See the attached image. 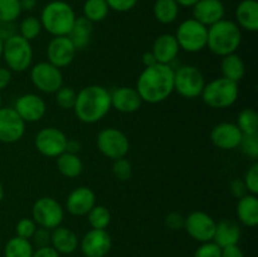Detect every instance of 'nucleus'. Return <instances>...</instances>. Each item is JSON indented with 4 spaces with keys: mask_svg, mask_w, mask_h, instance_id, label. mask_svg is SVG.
<instances>
[{
    "mask_svg": "<svg viewBox=\"0 0 258 257\" xmlns=\"http://www.w3.org/2000/svg\"><path fill=\"white\" fill-rule=\"evenodd\" d=\"M136 91L143 102L160 103L168 100L174 92V70L170 65L145 67L136 81Z\"/></svg>",
    "mask_w": 258,
    "mask_h": 257,
    "instance_id": "f257e3e1",
    "label": "nucleus"
},
{
    "mask_svg": "<svg viewBox=\"0 0 258 257\" xmlns=\"http://www.w3.org/2000/svg\"><path fill=\"white\" fill-rule=\"evenodd\" d=\"M76 116L85 123H96L111 110V92L100 85H90L77 92L75 103Z\"/></svg>",
    "mask_w": 258,
    "mask_h": 257,
    "instance_id": "f03ea898",
    "label": "nucleus"
},
{
    "mask_svg": "<svg viewBox=\"0 0 258 257\" xmlns=\"http://www.w3.org/2000/svg\"><path fill=\"white\" fill-rule=\"evenodd\" d=\"M241 43V28L233 20L222 19L208 27L207 48L218 57L236 53Z\"/></svg>",
    "mask_w": 258,
    "mask_h": 257,
    "instance_id": "7ed1b4c3",
    "label": "nucleus"
},
{
    "mask_svg": "<svg viewBox=\"0 0 258 257\" xmlns=\"http://www.w3.org/2000/svg\"><path fill=\"white\" fill-rule=\"evenodd\" d=\"M76 18L75 10L68 3L53 0L43 8L39 20L43 29L53 37H63L70 34Z\"/></svg>",
    "mask_w": 258,
    "mask_h": 257,
    "instance_id": "20e7f679",
    "label": "nucleus"
},
{
    "mask_svg": "<svg viewBox=\"0 0 258 257\" xmlns=\"http://www.w3.org/2000/svg\"><path fill=\"white\" fill-rule=\"evenodd\" d=\"M238 95V83L221 77L206 83L201 97L208 107L224 110L236 103Z\"/></svg>",
    "mask_w": 258,
    "mask_h": 257,
    "instance_id": "39448f33",
    "label": "nucleus"
},
{
    "mask_svg": "<svg viewBox=\"0 0 258 257\" xmlns=\"http://www.w3.org/2000/svg\"><path fill=\"white\" fill-rule=\"evenodd\" d=\"M3 58L8 68L13 72H24L30 68L33 62V48L29 40L22 35H12L4 40L3 47Z\"/></svg>",
    "mask_w": 258,
    "mask_h": 257,
    "instance_id": "423d86ee",
    "label": "nucleus"
},
{
    "mask_svg": "<svg viewBox=\"0 0 258 257\" xmlns=\"http://www.w3.org/2000/svg\"><path fill=\"white\" fill-rule=\"evenodd\" d=\"M179 48L188 53H198L207 48L208 28L194 18L183 20L175 33Z\"/></svg>",
    "mask_w": 258,
    "mask_h": 257,
    "instance_id": "0eeeda50",
    "label": "nucleus"
},
{
    "mask_svg": "<svg viewBox=\"0 0 258 257\" xmlns=\"http://www.w3.org/2000/svg\"><path fill=\"white\" fill-rule=\"evenodd\" d=\"M206 80L196 66H181L176 71H174V91L179 93L181 97L194 100L202 95Z\"/></svg>",
    "mask_w": 258,
    "mask_h": 257,
    "instance_id": "6e6552de",
    "label": "nucleus"
},
{
    "mask_svg": "<svg viewBox=\"0 0 258 257\" xmlns=\"http://www.w3.org/2000/svg\"><path fill=\"white\" fill-rule=\"evenodd\" d=\"M63 218L64 209L59 202L52 197H42L33 204L32 219L37 226L52 231L62 224Z\"/></svg>",
    "mask_w": 258,
    "mask_h": 257,
    "instance_id": "1a4fd4ad",
    "label": "nucleus"
},
{
    "mask_svg": "<svg viewBox=\"0 0 258 257\" xmlns=\"http://www.w3.org/2000/svg\"><path fill=\"white\" fill-rule=\"evenodd\" d=\"M96 144L102 155L106 158L116 159L125 158L130 150V141L123 131L116 127H106L98 133Z\"/></svg>",
    "mask_w": 258,
    "mask_h": 257,
    "instance_id": "9d476101",
    "label": "nucleus"
},
{
    "mask_svg": "<svg viewBox=\"0 0 258 257\" xmlns=\"http://www.w3.org/2000/svg\"><path fill=\"white\" fill-rule=\"evenodd\" d=\"M30 81L40 92L55 93L63 86V73L60 68L49 62H38L30 68Z\"/></svg>",
    "mask_w": 258,
    "mask_h": 257,
    "instance_id": "9b49d317",
    "label": "nucleus"
},
{
    "mask_svg": "<svg viewBox=\"0 0 258 257\" xmlns=\"http://www.w3.org/2000/svg\"><path fill=\"white\" fill-rule=\"evenodd\" d=\"M67 140V135L60 128L49 126L38 131L34 145L42 155L47 158H57L66 151Z\"/></svg>",
    "mask_w": 258,
    "mask_h": 257,
    "instance_id": "f8f14e48",
    "label": "nucleus"
},
{
    "mask_svg": "<svg viewBox=\"0 0 258 257\" xmlns=\"http://www.w3.org/2000/svg\"><path fill=\"white\" fill-rule=\"evenodd\" d=\"M216 224L217 222L208 213L196 211L191 212L188 217H185L184 229L191 238L201 242V243H204V242L213 241Z\"/></svg>",
    "mask_w": 258,
    "mask_h": 257,
    "instance_id": "ddd939ff",
    "label": "nucleus"
},
{
    "mask_svg": "<svg viewBox=\"0 0 258 257\" xmlns=\"http://www.w3.org/2000/svg\"><path fill=\"white\" fill-rule=\"evenodd\" d=\"M25 122L13 107H0V143L14 144L24 136Z\"/></svg>",
    "mask_w": 258,
    "mask_h": 257,
    "instance_id": "4468645a",
    "label": "nucleus"
},
{
    "mask_svg": "<svg viewBox=\"0 0 258 257\" xmlns=\"http://www.w3.org/2000/svg\"><path fill=\"white\" fill-rule=\"evenodd\" d=\"M18 115L22 117V120L27 122H37L44 117L47 112V103L35 93H24L19 96L15 101L14 107Z\"/></svg>",
    "mask_w": 258,
    "mask_h": 257,
    "instance_id": "2eb2a0df",
    "label": "nucleus"
},
{
    "mask_svg": "<svg viewBox=\"0 0 258 257\" xmlns=\"http://www.w3.org/2000/svg\"><path fill=\"white\" fill-rule=\"evenodd\" d=\"M77 49L67 35L53 37L47 45L48 62L58 68L68 67L73 62Z\"/></svg>",
    "mask_w": 258,
    "mask_h": 257,
    "instance_id": "dca6fc26",
    "label": "nucleus"
},
{
    "mask_svg": "<svg viewBox=\"0 0 258 257\" xmlns=\"http://www.w3.org/2000/svg\"><path fill=\"white\" fill-rule=\"evenodd\" d=\"M86 257H105L112 247V239L106 229H90L80 243Z\"/></svg>",
    "mask_w": 258,
    "mask_h": 257,
    "instance_id": "f3484780",
    "label": "nucleus"
},
{
    "mask_svg": "<svg viewBox=\"0 0 258 257\" xmlns=\"http://www.w3.org/2000/svg\"><path fill=\"white\" fill-rule=\"evenodd\" d=\"M243 139V134L237 123L221 122L212 128L211 140L214 146L222 150L237 149Z\"/></svg>",
    "mask_w": 258,
    "mask_h": 257,
    "instance_id": "a211bd4d",
    "label": "nucleus"
},
{
    "mask_svg": "<svg viewBox=\"0 0 258 257\" xmlns=\"http://www.w3.org/2000/svg\"><path fill=\"white\" fill-rule=\"evenodd\" d=\"M96 206V194L88 186H78L68 194L66 199V209L76 217L87 216L88 212Z\"/></svg>",
    "mask_w": 258,
    "mask_h": 257,
    "instance_id": "6ab92c4d",
    "label": "nucleus"
},
{
    "mask_svg": "<svg viewBox=\"0 0 258 257\" xmlns=\"http://www.w3.org/2000/svg\"><path fill=\"white\" fill-rule=\"evenodd\" d=\"M143 105L140 95L136 88L121 86L111 92V107L121 113H134L140 110Z\"/></svg>",
    "mask_w": 258,
    "mask_h": 257,
    "instance_id": "aec40b11",
    "label": "nucleus"
},
{
    "mask_svg": "<svg viewBox=\"0 0 258 257\" xmlns=\"http://www.w3.org/2000/svg\"><path fill=\"white\" fill-rule=\"evenodd\" d=\"M193 18L207 28L224 19V5L221 0H199L193 5Z\"/></svg>",
    "mask_w": 258,
    "mask_h": 257,
    "instance_id": "412c9836",
    "label": "nucleus"
},
{
    "mask_svg": "<svg viewBox=\"0 0 258 257\" xmlns=\"http://www.w3.org/2000/svg\"><path fill=\"white\" fill-rule=\"evenodd\" d=\"M178 42H176L175 35L169 34H161L154 40L153 48H151V53L155 57L156 62L163 63V65H170L179 54Z\"/></svg>",
    "mask_w": 258,
    "mask_h": 257,
    "instance_id": "4be33fe9",
    "label": "nucleus"
},
{
    "mask_svg": "<svg viewBox=\"0 0 258 257\" xmlns=\"http://www.w3.org/2000/svg\"><path fill=\"white\" fill-rule=\"evenodd\" d=\"M50 246L63 254H71L78 248L80 241L75 232L67 227H57L50 231Z\"/></svg>",
    "mask_w": 258,
    "mask_h": 257,
    "instance_id": "5701e85b",
    "label": "nucleus"
},
{
    "mask_svg": "<svg viewBox=\"0 0 258 257\" xmlns=\"http://www.w3.org/2000/svg\"><path fill=\"white\" fill-rule=\"evenodd\" d=\"M236 24L247 32L258 30L257 0H242L236 8Z\"/></svg>",
    "mask_w": 258,
    "mask_h": 257,
    "instance_id": "b1692460",
    "label": "nucleus"
},
{
    "mask_svg": "<svg viewBox=\"0 0 258 257\" xmlns=\"http://www.w3.org/2000/svg\"><path fill=\"white\" fill-rule=\"evenodd\" d=\"M241 239V227L231 219H222L216 224L213 242L221 248L232 244H238Z\"/></svg>",
    "mask_w": 258,
    "mask_h": 257,
    "instance_id": "393cba45",
    "label": "nucleus"
},
{
    "mask_svg": "<svg viewBox=\"0 0 258 257\" xmlns=\"http://www.w3.org/2000/svg\"><path fill=\"white\" fill-rule=\"evenodd\" d=\"M237 217L246 227H256L258 224V198L254 194H247L238 199Z\"/></svg>",
    "mask_w": 258,
    "mask_h": 257,
    "instance_id": "a878e982",
    "label": "nucleus"
},
{
    "mask_svg": "<svg viewBox=\"0 0 258 257\" xmlns=\"http://www.w3.org/2000/svg\"><path fill=\"white\" fill-rule=\"evenodd\" d=\"M93 33V23L86 19L85 17H77L75 20L72 29H71L70 34L67 35L76 47V49L81 50L85 49L90 45L91 38H92Z\"/></svg>",
    "mask_w": 258,
    "mask_h": 257,
    "instance_id": "bb28decb",
    "label": "nucleus"
},
{
    "mask_svg": "<svg viewBox=\"0 0 258 257\" xmlns=\"http://www.w3.org/2000/svg\"><path fill=\"white\" fill-rule=\"evenodd\" d=\"M221 71L222 77L238 83L239 81L243 80L244 75H246V66H244L243 59L238 54L232 53V54L222 57Z\"/></svg>",
    "mask_w": 258,
    "mask_h": 257,
    "instance_id": "cd10ccee",
    "label": "nucleus"
},
{
    "mask_svg": "<svg viewBox=\"0 0 258 257\" xmlns=\"http://www.w3.org/2000/svg\"><path fill=\"white\" fill-rule=\"evenodd\" d=\"M57 169L66 178H77L83 171V163L78 154H71L64 151L57 156Z\"/></svg>",
    "mask_w": 258,
    "mask_h": 257,
    "instance_id": "c85d7f7f",
    "label": "nucleus"
},
{
    "mask_svg": "<svg viewBox=\"0 0 258 257\" xmlns=\"http://www.w3.org/2000/svg\"><path fill=\"white\" fill-rule=\"evenodd\" d=\"M153 13L159 23L171 24L179 15V5L175 0H155Z\"/></svg>",
    "mask_w": 258,
    "mask_h": 257,
    "instance_id": "c756f323",
    "label": "nucleus"
},
{
    "mask_svg": "<svg viewBox=\"0 0 258 257\" xmlns=\"http://www.w3.org/2000/svg\"><path fill=\"white\" fill-rule=\"evenodd\" d=\"M34 248L29 239L15 236L7 242L4 248L5 257H32Z\"/></svg>",
    "mask_w": 258,
    "mask_h": 257,
    "instance_id": "7c9ffc66",
    "label": "nucleus"
},
{
    "mask_svg": "<svg viewBox=\"0 0 258 257\" xmlns=\"http://www.w3.org/2000/svg\"><path fill=\"white\" fill-rule=\"evenodd\" d=\"M110 8L106 0H86L83 4V17L91 23H100L107 18Z\"/></svg>",
    "mask_w": 258,
    "mask_h": 257,
    "instance_id": "2f4dec72",
    "label": "nucleus"
},
{
    "mask_svg": "<svg viewBox=\"0 0 258 257\" xmlns=\"http://www.w3.org/2000/svg\"><path fill=\"white\" fill-rule=\"evenodd\" d=\"M237 126L243 135L258 134V115L254 108H243L237 118Z\"/></svg>",
    "mask_w": 258,
    "mask_h": 257,
    "instance_id": "473e14b6",
    "label": "nucleus"
},
{
    "mask_svg": "<svg viewBox=\"0 0 258 257\" xmlns=\"http://www.w3.org/2000/svg\"><path fill=\"white\" fill-rule=\"evenodd\" d=\"M88 223L93 229H106L111 223V213L107 207L96 204L87 213Z\"/></svg>",
    "mask_w": 258,
    "mask_h": 257,
    "instance_id": "72a5a7b5",
    "label": "nucleus"
},
{
    "mask_svg": "<svg viewBox=\"0 0 258 257\" xmlns=\"http://www.w3.org/2000/svg\"><path fill=\"white\" fill-rule=\"evenodd\" d=\"M22 14L19 0H0V22L14 23Z\"/></svg>",
    "mask_w": 258,
    "mask_h": 257,
    "instance_id": "f704fd0d",
    "label": "nucleus"
},
{
    "mask_svg": "<svg viewBox=\"0 0 258 257\" xmlns=\"http://www.w3.org/2000/svg\"><path fill=\"white\" fill-rule=\"evenodd\" d=\"M43 27L42 23L35 17H27L22 20L19 25V35L25 38L27 40H33L40 34Z\"/></svg>",
    "mask_w": 258,
    "mask_h": 257,
    "instance_id": "c9c22d12",
    "label": "nucleus"
},
{
    "mask_svg": "<svg viewBox=\"0 0 258 257\" xmlns=\"http://www.w3.org/2000/svg\"><path fill=\"white\" fill-rule=\"evenodd\" d=\"M77 98V92L70 86H62L55 92V102L62 110H73Z\"/></svg>",
    "mask_w": 258,
    "mask_h": 257,
    "instance_id": "e433bc0d",
    "label": "nucleus"
},
{
    "mask_svg": "<svg viewBox=\"0 0 258 257\" xmlns=\"http://www.w3.org/2000/svg\"><path fill=\"white\" fill-rule=\"evenodd\" d=\"M112 173L115 178L120 181H127L133 175V165L125 158H120L113 160Z\"/></svg>",
    "mask_w": 258,
    "mask_h": 257,
    "instance_id": "4c0bfd02",
    "label": "nucleus"
},
{
    "mask_svg": "<svg viewBox=\"0 0 258 257\" xmlns=\"http://www.w3.org/2000/svg\"><path fill=\"white\" fill-rule=\"evenodd\" d=\"M238 148H241L242 153L247 158L256 161L258 158V134L256 135H243V139H242Z\"/></svg>",
    "mask_w": 258,
    "mask_h": 257,
    "instance_id": "58836bf2",
    "label": "nucleus"
},
{
    "mask_svg": "<svg viewBox=\"0 0 258 257\" xmlns=\"http://www.w3.org/2000/svg\"><path fill=\"white\" fill-rule=\"evenodd\" d=\"M244 184L247 186V190L249 194H258V164L257 161H254L251 166L248 168V170L246 171L243 178Z\"/></svg>",
    "mask_w": 258,
    "mask_h": 257,
    "instance_id": "ea45409f",
    "label": "nucleus"
},
{
    "mask_svg": "<svg viewBox=\"0 0 258 257\" xmlns=\"http://www.w3.org/2000/svg\"><path fill=\"white\" fill-rule=\"evenodd\" d=\"M35 229H37V224H35V222L32 218H22L17 223V227H15L17 236L25 239L32 238Z\"/></svg>",
    "mask_w": 258,
    "mask_h": 257,
    "instance_id": "a19ab883",
    "label": "nucleus"
},
{
    "mask_svg": "<svg viewBox=\"0 0 258 257\" xmlns=\"http://www.w3.org/2000/svg\"><path fill=\"white\" fill-rule=\"evenodd\" d=\"M222 248L213 241L204 242L194 252V257H221Z\"/></svg>",
    "mask_w": 258,
    "mask_h": 257,
    "instance_id": "79ce46f5",
    "label": "nucleus"
},
{
    "mask_svg": "<svg viewBox=\"0 0 258 257\" xmlns=\"http://www.w3.org/2000/svg\"><path fill=\"white\" fill-rule=\"evenodd\" d=\"M165 226L171 231H179L184 229V223H185V217L179 212H170L164 219Z\"/></svg>",
    "mask_w": 258,
    "mask_h": 257,
    "instance_id": "37998d69",
    "label": "nucleus"
},
{
    "mask_svg": "<svg viewBox=\"0 0 258 257\" xmlns=\"http://www.w3.org/2000/svg\"><path fill=\"white\" fill-rule=\"evenodd\" d=\"M30 239H33V243L37 246V248L50 246V229L43 228V227H37L34 234H33V237Z\"/></svg>",
    "mask_w": 258,
    "mask_h": 257,
    "instance_id": "c03bdc74",
    "label": "nucleus"
},
{
    "mask_svg": "<svg viewBox=\"0 0 258 257\" xmlns=\"http://www.w3.org/2000/svg\"><path fill=\"white\" fill-rule=\"evenodd\" d=\"M138 2L139 0H106L108 8L118 13H125L134 9Z\"/></svg>",
    "mask_w": 258,
    "mask_h": 257,
    "instance_id": "a18cd8bd",
    "label": "nucleus"
},
{
    "mask_svg": "<svg viewBox=\"0 0 258 257\" xmlns=\"http://www.w3.org/2000/svg\"><path fill=\"white\" fill-rule=\"evenodd\" d=\"M229 191H231L232 196L237 199H241L242 197L247 196L248 190H247V186L244 184L243 179H233V180L229 183Z\"/></svg>",
    "mask_w": 258,
    "mask_h": 257,
    "instance_id": "49530a36",
    "label": "nucleus"
},
{
    "mask_svg": "<svg viewBox=\"0 0 258 257\" xmlns=\"http://www.w3.org/2000/svg\"><path fill=\"white\" fill-rule=\"evenodd\" d=\"M17 34V29L14 27V23H5V22H0V38L3 40L8 39L12 35Z\"/></svg>",
    "mask_w": 258,
    "mask_h": 257,
    "instance_id": "de8ad7c7",
    "label": "nucleus"
},
{
    "mask_svg": "<svg viewBox=\"0 0 258 257\" xmlns=\"http://www.w3.org/2000/svg\"><path fill=\"white\" fill-rule=\"evenodd\" d=\"M221 257H244L243 251L238 247V244H232L222 248Z\"/></svg>",
    "mask_w": 258,
    "mask_h": 257,
    "instance_id": "09e8293b",
    "label": "nucleus"
},
{
    "mask_svg": "<svg viewBox=\"0 0 258 257\" xmlns=\"http://www.w3.org/2000/svg\"><path fill=\"white\" fill-rule=\"evenodd\" d=\"M32 257H59V253L52 246H45L35 249Z\"/></svg>",
    "mask_w": 258,
    "mask_h": 257,
    "instance_id": "8fccbe9b",
    "label": "nucleus"
},
{
    "mask_svg": "<svg viewBox=\"0 0 258 257\" xmlns=\"http://www.w3.org/2000/svg\"><path fill=\"white\" fill-rule=\"evenodd\" d=\"M12 81V71L9 68L0 67V91L5 90Z\"/></svg>",
    "mask_w": 258,
    "mask_h": 257,
    "instance_id": "3c124183",
    "label": "nucleus"
},
{
    "mask_svg": "<svg viewBox=\"0 0 258 257\" xmlns=\"http://www.w3.org/2000/svg\"><path fill=\"white\" fill-rule=\"evenodd\" d=\"M82 149V144L78 140L75 139H68L67 140V146H66V151L71 154H78Z\"/></svg>",
    "mask_w": 258,
    "mask_h": 257,
    "instance_id": "603ef678",
    "label": "nucleus"
},
{
    "mask_svg": "<svg viewBox=\"0 0 258 257\" xmlns=\"http://www.w3.org/2000/svg\"><path fill=\"white\" fill-rule=\"evenodd\" d=\"M156 59L155 57H154V54L151 52H146L144 53L143 55V65L144 67H150V66H154L156 65Z\"/></svg>",
    "mask_w": 258,
    "mask_h": 257,
    "instance_id": "864d4df0",
    "label": "nucleus"
},
{
    "mask_svg": "<svg viewBox=\"0 0 258 257\" xmlns=\"http://www.w3.org/2000/svg\"><path fill=\"white\" fill-rule=\"evenodd\" d=\"M20 2V8H22V12H30V10L34 9L37 7V0H19Z\"/></svg>",
    "mask_w": 258,
    "mask_h": 257,
    "instance_id": "5fc2aeb1",
    "label": "nucleus"
},
{
    "mask_svg": "<svg viewBox=\"0 0 258 257\" xmlns=\"http://www.w3.org/2000/svg\"><path fill=\"white\" fill-rule=\"evenodd\" d=\"M178 3L179 7H185V8H191L196 3H198L199 0H175Z\"/></svg>",
    "mask_w": 258,
    "mask_h": 257,
    "instance_id": "6e6d98bb",
    "label": "nucleus"
},
{
    "mask_svg": "<svg viewBox=\"0 0 258 257\" xmlns=\"http://www.w3.org/2000/svg\"><path fill=\"white\" fill-rule=\"evenodd\" d=\"M3 199H4V186H3L2 181H0V203H2Z\"/></svg>",
    "mask_w": 258,
    "mask_h": 257,
    "instance_id": "4d7b16f0",
    "label": "nucleus"
},
{
    "mask_svg": "<svg viewBox=\"0 0 258 257\" xmlns=\"http://www.w3.org/2000/svg\"><path fill=\"white\" fill-rule=\"evenodd\" d=\"M3 47H4V40L0 38V58H2V55H3Z\"/></svg>",
    "mask_w": 258,
    "mask_h": 257,
    "instance_id": "13d9d810",
    "label": "nucleus"
},
{
    "mask_svg": "<svg viewBox=\"0 0 258 257\" xmlns=\"http://www.w3.org/2000/svg\"><path fill=\"white\" fill-rule=\"evenodd\" d=\"M3 100H2V96H0V107H3Z\"/></svg>",
    "mask_w": 258,
    "mask_h": 257,
    "instance_id": "bf43d9fd",
    "label": "nucleus"
}]
</instances>
